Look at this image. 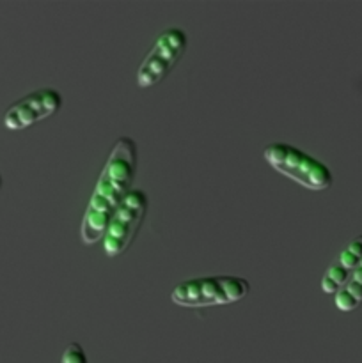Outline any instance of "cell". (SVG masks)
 <instances>
[{
	"mask_svg": "<svg viewBox=\"0 0 362 363\" xmlns=\"http://www.w3.org/2000/svg\"><path fill=\"white\" fill-rule=\"evenodd\" d=\"M138 167V147L131 137H119L106 158L92 190L85 215L80 223L82 243L91 247L103 240L106 225L117 206L133 190Z\"/></svg>",
	"mask_w": 362,
	"mask_h": 363,
	"instance_id": "6da1fadb",
	"label": "cell"
},
{
	"mask_svg": "<svg viewBox=\"0 0 362 363\" xmlns=\"http://www.w3.org/2000/svg\"><path fill=\"white\" fill-rule=\"evenodd\" d=\"M263 158L280 176L311 191L329 190L334 184L332 170L322 160L286 142H273L266 145Z\"/></svg>",
	"mask_w": 362,
	"mask_h": 363,
	"instance_id": "7a4b0ae2",
	"label": "cell"
},
{
	"mask_svg": "<svg viewBox=\"0 0 362 363\" xmlns=\"http://www.w3.org/2000/svg\"><path fill=\"white\" fill-rule=\"evenodd\" d=\"M248 293L251 284L241 277H201L177 284L170 293V300L185 308H208L238 303Z\"/></svg>",
	"mask_w": 362,
	"mask_h": 363,
	"instance_id": "3957f363",
	"label": "cell"
},
{
	"mask_svg": "<svg viewBox=\"0 0 362 363\" xmlns=\"http://www.w3.org/2000/svg\"><path fill=\"white\" fill-rule=\"evenodd\" d=\"M149 209L148 194L141 188H133L117 206L103 234L102 247L109 257L123 255L133 245Z\"/></svg>",
	"mask_w": 362,
	"mask_h": 363,
	"instance_id": "277c9868",
	"label": "cell"
},
{
	"mask_svg": "<svg viewBox=\"0 0 362 363\" xmlns=\"http://www.w3.org/2000/svg\"><path fill=\"white\" fill-rule=\"evenodd\" d=\"M188 48V35L183 28L169 27L156 35L137 71V87L151 89L165 80L170 71L183 59Z\"/></svg>",
	"mask_w": 362,
	"mask_h": 363,
	"instance_id": "5b68a950",
	"label": "cell"
},
{
	"mask_svg": "<svg viewBox=\"0 0 362 363\" xmlns=\"http://www.w3.org/2000/svg\"><path fill=\"white\" fill-rule=\"evenodd\" d=\"M62 106V94L57 89L43 87L14 101L4 113V126L11 131H21L48 117L55 116Z\"/></svg>",
	"mask_w": 362,
	"mask_h": 363,
	"instance_id": "8992f818",
	"label": "cell"
},
{
	"mask_svg": "<svg viewBox=\"0 0 362 363\" xmlns=\"http://www.w3.org/2000/svg\"><path fill=\"white\" fill-rule=\"evenodd\" d=\"M362 259V234L353 238L346 248L337 255L336 261L327 268L322 277V291L325 294H336L350 279L351 272L361 264Z\"/></svg>",
	"mask_w": 362,
	"mask_h": 363,
	"instance_id": "52a82bcc",
	"label": "cell"
},
{
	"mask_svg": "<svg viewBox=\"0 0 362 363\" xmlns=\"http://www.w3.org/2000/svg\"><path fill=\"white\" fill-rule=\"evenodd\" d=\"M60 363H89L82 344L78 342L67 344L66 350H64L62 353V360H60Z\"/></svg>",
	"mask_w": 362,
	"mask_h": 363,
	"instance_id": "ba28073f",
	"label": "cell"
},
{
	"mask_svg": "<svg viewBox=\"0 0 362 363\" xmlns=\"http://www.w3.org/2000/svg\"><path fill=\"white\" fill-rule=\"evenodd\" d=\"M350 279L355 280V282H358V284H361V286H362V266H361V264H358L357 268H355L353 272H351Z\"/></svg>",
	"mask_w": 362,
	"mask_h": 363,
	"instance_id": "9c48e42d",
	"label": "cell"
},
{
	"mask_svg": "<svg viewBox=\"0 0 362 363\" xmlns=\"http://www.w3.org/2000/svg\"><path fill=\"white\" fill-rule=\"evenodd\" d=\"M2 183H4V181H2V176H0V188H2Z\"/></svg>",
	"mask_w": 362,
	"mask_h": 363,
	"instance_id": "30bf717a",
	"label": "cell"
},
{
	"mask_svg": "<svg viewBox=\"0 0 362 363\" xmlns=\"http://www.w3.org/2000/svg\"><path fill=\"white\" fill-rule=\"evenodd\" d=\"M361 266H362V259H361Z\"/></svg>",
	"mask_w": 362,
	"mask_h": 363,
	"instance_id": "8fae6325",
	"label": "cell"
}]
</instances>
